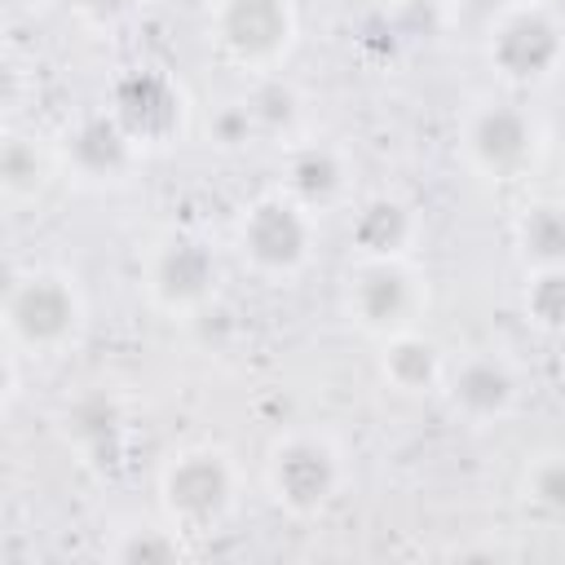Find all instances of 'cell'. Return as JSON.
Segmentation results:
<instances>
[{
    "label": "cell",
    "mask_w": 565,
    "mask_h": 565,
    "mask_svg": "<svg viewBox=\"0 0 565 565\" xmlns=\"http://www.w3.org/2000/svg\"><path fill=\"white\" fill-rule=\"evenodd\" d=\"M384 375H388L397 388H406V393L428 388V384H437V375H441V353H437L433 340H424V335H415V331H393V335L384 340Z\"/></svg>",
    "instance_id": "cell-14"
},
{
    "label": "cell",
    "mask_w": 565,
    "mask_h": 565,
    "mask_svg": "<svg viewBox=\"0 0 565 565\" xmlns=\"http://www.w3.org/2000/svg\"><path fill=\"white\" fill-rule=\"evenodd\" d=\"M525 309L543 331H565V265H543L530 278Z\"/></svg>",
    "instance_id": "cell-18"
},
{
    "label": "cell",
    "mask_w": 565,
    "mask_h": 565,
    "mask_svg": "<svg viewBox=\"0 0 565 565\" xmlns=\"http://www.w3.org/2000/svg\"><path fill=\"white\" fill-rule=\"evenodd\" d=\"M216 40L243 66H269L291 40V9L287 0H221Z\"/></svg>",
    "instance_id": "cell-4"
},
{
    "label": "cell",
    "mask_w": 565,
    "mask_h": 565,
    "mask_svg": "<svg viewBox=\"0 0 565 565\" xmlns=\"http://www.w3.org/2000/svg\"><path fill=\"white\" fill-rule=\"evenodd\" d=\"M269 486H274V499L287 503L291 512L322 508L340 486L335 450L327 441H313V437L282 441L274 450V459H269Z\"/></svg>",
    "instance_id": "cell-5"
},
{
    "label": "cell",
    "mask_w": 565,
    "mask_h": 565,
    "mask_svg": "<svg viewBox=\"0 0 565 565\" xmlns=\"http://www.w3.org/2000/svg\"><path fill=\"white\" fill-rule=\"evenodd\" d=\"M132 4H137V0H79V9H84L93 22H115V18H124Z\"/></svg>",
    "instance_id": "cell-24"
},
{
    "label": "cell",
    "mask_w": 565,
    "mask_h": 565,
    "mask_svg": "<svg viewBox=\"0 0 565 565\" xmlns=\"http://www.w3.org/2000/svg\"><path fill=\"white\" fill-rule=\"evenodd\" d=\"M4 327L26 349H57L79 327V296L57 274H26L4 296Z\"/></svg>",
    "instance_id": "cell-1"
},
{
    "label": "cell",
    "mask_w": 565,
    "mask_h": 565,
    "mask_svg": "<svg viewBox=\"0 0 565 565\" xmlns=\"http://www.w3.org/2000/svg\"><path fill=\"white\" fill-rule=\"evenodd\" d=\"M13 4H22V0H13Z\"/></svg>",
    "instance_id": "cell-25"
},
{
    "label": "cell",
    "mask_w": 565,
    "mask_h": 565,
    "mask_svg": "<svg viewBox=\"0 0 565 565\" xmlns=\"http://www.w3.org/2000/svg\"><path fill=\"white\" fill-rule=\"evenodd\" d=\"M490 62L508 79H539L561 62V31L539 9H516L494 26Z\"/></svg>",
    "instance_id": "cell-8"
},
{
    "label": "cell",
    "mask_w": 565,
    "mask_h": 565,
    "mask_svg": "<svg viewBox=\"0 0 565 565\" xmlns=\"http://www.w3.org/2000/svg\"><path fill=\"white\" fill-rule=\"evenodd\" d=\"M525 490H530V499H534L543 512L565 516V459H539V463L530 468Z\"/></svg>",
    "instance_id": "cell-22"
},
{
    "label": "cell",
    "mask_w": 565,
    "mask_h": 565,
    "mask_svg": "<svg viewBox=\"0 0 565 565\" xmlns=\"http://www.w3.org/2000/svg\"><path fill=\"white\" fill-rule=\"evenodd\" d=\"M110 115L128 128V137H132L137 146L168 141V137L181 128V93H177L172 79L159 75V71H128V75L115 84Z\"/></svg>",
    "instance_id": "cell-7"
},
{
    "label": "cell",
    "mask_w": 565,
    "mask_h": 565,
    "mask_svg": "<svg viewBox=\"0 0 565 565\" xmlns=\"http://www.w3.org/2000/svg\"><path fill=\"white\" fill-rule=\"evenodd\" d=\"M115 556L128 561V565H163V561H177L181 547H177V539L163 534V530H132V534L115 547Z\"/></svg>",
    "instance_id": "cell-21"
},
{
    "label": "cell",
    "mask_w": 565,
    "mask_h": 565,
    "mask_svg": "<svg viewBox=\"0 0 565 565\" xmlns=\"http://www.w3.org/2000/svg\"><path fill=\"white\" fill-rule=\"evenodd\" d=\"M243 106L252 110V119H256L260 132H287V128L296 124V115H300V97H296V88H291L287 79H278V75L260 79Z\"/></svg>",
    "instance_id": "cell-17"
},
{
    "label": "cell",
    "mask_w": 565,
    "mask_h": 565,
    "mask_svg": "<svg viewBox=\"0 0 565 565\" xmlns=\"http://www.w3.org/2000/svg\"><path fill=\"white\" fill-rule=\"evenodd\" d=\"M132 137L128 128L115 119V115H88L71 128L66 137V159L79 177H93V181H110L119 172H128L132 163Z\"/></svg>",
    "instance_id": "cell-11"
},
{
    "label": "cell",
    "mask_w": 565,
    "mask_h": 565,
    "mask_svg": "<svg viewBox=\"0 0 565 565\" xmlns=\"http://www.w3.org/2000/svg\"><path fill=\"white\" fill-rule=\"evenodd\" d=\"M212 278H216L212 252H207L203 243H194V238H172V243H163V252L154 256L150 291H154L168 309H194V305L207 300Z\"/></svg>",
    "instance_id": "cell-10"
},
{
    "label": "cell",
    "mask_w": 565,
    "mask_h": 565,
    "mask_svg": "<svg viewBox=\"0 0 565 565\" xmlns=\"http://www.w3.org/2000/svg\"><path fill=\"white\" fill-rule=\"evenodd\" d=\"M411 238V212L397 199H371L358 216H353V243L380 260V256H397Z\"/></svg>",
    "instance_id": "cell-15"
},
{
    "label": "cell",
    "mask_w": 565,
    "mask_h": 565,
    "mask_svg": "<svg viewBox=\"0 0 565 565\" xmlns=\"http://www.w3.org/2000/svg\"><path fill=\"white\" fill-rule=\"evenodd\" d=\"M230 468L212 450H185L163 472V508L181 525H212L230 508Z\"/></svg>",
    "instance_id": "cell-2"
},
{
    "label": "cell",
    "mask_w": 565,
    "mask_h": 565,
    "mask_svg": "<svg viewBox=\"0 0 565 565\" xmlns=\"http://www.w3.org/2000/svg\"><path fill=\"white\" fill-rule=\"evenodd\" d=\"M66 424H71V437L75 441L102 450L119 433V411H115L110 397H84V402H75V411L66 415Z\"/></svg>",
    "instance_id": "cell-20"
},
{
    "label": "cell",
    "mask_w": 565,
    "mask_h": 565,
    "mask_svg": "<svg viewBox=\"0 0 565 565\" xmlns=\"http://www.w3.org/2000/svg\"><path fill=\"white\" fill-rule=\"evenodd\" d=\"M309 252V216L296 199H260L243 216V256L265 274H291Z\"/></svg>",
    "instance_id": "cell-3"
},
{
    "label": "cell",
    "mask_w": 565,
    "mask_h": 565,
    "mask_svg": "<svg viewBox=\"0 0 565 565\" xmlns=\"http://www.w3.org/2000/svg\"><path fill=\"white\" fill-rule=\"evenodd\" d=\"M468 150L490 177H516L534 154V128L516 106H486L468 128Z\"/></svg>",
    "instance_id": "cell-9"
},
{
    "label": "cell",
    "mask_w": 565,
    "mask_h": 565,
    "mask_svg": "<svg viewBox=\"0 0 565 565\" xmlns=\"http://www.w3.org/2000/svg\"><path fill=\"white\" fill-rule=\"evenodd\" d=\"M521 252L543 265H565V207L561 203H534L521 216Z\"/></svg>",
    "instance_id": "cell-16"
},
{
    "label": "cell",
    "mask_w": 565,
    "mask_h": 565,
    "mask_svg": "<svg viewBox=\"0 0 565 565\" xmlns=\"http://www.w3.org/2000/svg\"><path fill=\"white\" fill-rule=\"evenodd\" d=\"M44 168H40V154H35V141L26 137H9L4 150H0V185L9 199H31L35 185H40Z\"/></svg>",
    "instance_id": "cell-19"
},
{
    "label": "cell",
    "mask_w": 565,
    "mask_h": 565,
    "mask_svg": "<svg viewBox=\"0 0 565 565\" xmlns=\"http://www.w3.org/2000/svg\"><path fill=\"white\" fill-rule=\"evenodd\" d=\"M340 185H344V168H340L335 150H327V146H305V150L291 154V163H287V190H291V199H296L300 207H322V203H331V199L340 194Z\"/></svg>",
    "instance_id": "cell-13"
},
{
    "label": "cell",
    "mask_w": 565,
    "mask_h": 565,
    "mask_svg": "<svg viewBox=\"0 0 565 565\" xmlns=\"http://www.w3.org/2000/svg\"><path fill=\"white\" fill-rule=\"evenodd\" d=\"M446 388H450L455 411H463L468 419H494V415H503V411L512 406V397H516V380H512L508 362H499V358H490V353L463 358V362L450 371Z\"/></svg>",
    "instance_id": "cell-12"
},
{
    "label": "cell",
    "mask_w": 565,
    "mask_h": 565,
    "mask_svg": "<svg viewBox=\"0 0 565 565\" xmlns=\"http://www.w3.org/2000/svg\"><path fill=\"white\" fill-rule=\"evenodd\" d=\"M252 132H256V119H252L247 106H225V110L212 119V137H216L221 146H243Z\"/></svg>",
    "instance_id": "cell-23"
},
{
    "label": "cell",
    "mask_w": 565,
    "mask_h": 565,
    "mask_svg": "<svg viewBox=\"0 0 565 565\" xmlns=\"http://www.w3.org/2000/svg\"><path fill=\"white\" fill-rule=\"evenodd\" d=\"M419 309V287L415 278L397 265V256H380L366 260L353 278V318L366 331L393 335V331H411Z\"/></svg>",
    "instance_id": "cell-6"
}]
</instances>
